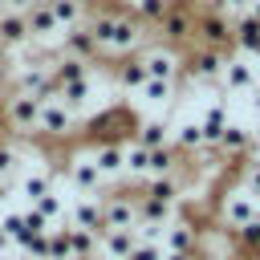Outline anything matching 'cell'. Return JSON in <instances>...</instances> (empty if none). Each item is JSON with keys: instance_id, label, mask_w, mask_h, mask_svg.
I'll return each mask as SVG.
<instances>
[{"instance_id": "obj_24", "label": "cell", "mask_w": 260, "mask_h": 260, "mask_svg": "<svg viewBox=\"0 0 260 260\" xmlns=\"http://www.w3.org/2000/svg\"><path fill=\"white\" fill-rule=\"evenodd\" d=\"M134 142L146 146V150H158V146L171 142V134H167L162 122H138V126H134Z\"/></svg>"}, {"instance_id": "obj_19", "label": "cell", "mask_w": 260, "mask_h": 260, "mask_svg": "<svg viewBox=\"0 0 260 260\" xmlns=\"http://www.w3.org/2000/svg\"><path fill=\"white\" fill-rule=\"evenodd\" d=\"M162 236H167V252H195L199 248V228L191 219H171Z\"/></svg>"}, {"instance_id": "obj_29", "label": "cell", "mask_w": 260, "mask_h": 260, "mask_svg": "<svg viewBox=\"0 0 260 260\" xmlns=\"http://www.w3.org/2000/svg\"><path fill=\"white\" fill-rule=\"evenodd\" d=\"M32 211H37V215H45L49 223H61V219H65V203H61V195H57V191H49V195L32 199Z\"/></svg>"}, {"instance_id": "obj_40", "label": "cell", "mask_w": 260, "mask_h": 260, "mask_svg": "<svg viewBox=\"0 0 260 260\" xmlns=\"http://www.w3.org/2000/svg\"><path fill=\"white\" fill-rule=\"evenodd\" d=\"M248 4L252 0H223V8H240V12H248Z\"/></svg>"}, {"instance_id": "obj_33", "label": "cell", "mask_w": 260, "mask_h": 260, "mask_svg": "<svg viewBox=\"0 0 260 260\" xmlns=\"http://www.w3.org/2000/svg\"><path fill=\"white\" fill-rule=\"evenodd\" d=\"M20 191H24L28 199H41V195L53 191V179H49V175H28V179H20Z\"/></svg>"}, {"instance_id": "obj_13", "label": "cell", "mask_w": 260, "mask_h": 260, "mask_svg": "<svg viewBox=\"0 0 260 260\" xmlns=\"http://www.w3.org/2000/svg\"><path fill=\"white\" fill-rule=\"evenodd\" d=\"M219 81H223V89H228V93H248V89L256 85V73H252V65H248L244 57H228V61H223Z\"/></svg>"}, {"instance_id": "obj_20", "label": "cell", "mask_w": 260, "mask_h": 260, "mask_svg": "<svg viewBox=\"0 0 260 260\" xmlns=\"http://www.w3.org/2000/svg\"><path fill=\"white\" fill-rule=\"evenodd\" d=\"M232 45L240 53H260V20L248 16V12H240L232 20Z\"/></svg>"}, {"instance_id": "obj_1", "label": "cell", "mask_w": 260, "mask_h": 260, "mask_svg": "<svg viewBox=\"0 0 260 260\" xmlns=\"http://www.w3.org/2000/svg\"><path fill=\"white\" fill-rule=\"evenodd\" d=\"M85 24H89V32H93L102 53H126V49H134L146 37V24L134 12H122V8H106V12H98Z\"/></svg>"}, {"instance_id": "obj_16", "label": "cell", "mask_w": 260, "mask_h": 260, "mask_svg": "<svg viewBox=\"0 0 260 260\" xmlns=\"http://www.w3.org/2000/svg\"><path fill=\"white\" fill-rule=\"evenodd\" d=\"M24 20H28V37H32V41H49L53 32H61V24H57L49 0H37V4L24 12Z\"/></svg>"}, {"instance_id": "obj_17", "label": "cell", "mask_w": 260, "mask_h": 260, "mask_svg": "<svg viewBox=\"0 0 260 260\" xmlns=\"http://www.w3.org/2000/svg\"><path fill=\"white\" fill-rule=\"evenodd\" d=\"M65 53H69V57H81V61H98V57H102V49H98L89 24H73V28H65Z\"/></svg>"}, {"instance_id": "obj_8", "label": "cell", "mask_w": 260, "mask_h": 260, "mask_svg": "<svg viewBox=\"0 0 260 260\" xmlns=\"http://www.w3.org/2000/svg\"><path fill=\"white\" fill-rule=\"evenodd\" d=\"M37 114H41V102L32 98V93H12L8 102H4V118H8V126L12 130H37Z\"/></svg>"}, {"instance_id": "obj_5", "label": "cell", "mask_w": 260, "mask_h": 260, "mask_svg": "<svg viewBox=\"0 0 260 260\" xmlns=\"http://www.w3.org/2000/svg\"><path fill=\"white\" fill-rule=\"evenodd\" d=\"M138 61H142L146 77H158V81H179L183 77V57L171 53V49H146Z\"/></svg>"}, {"instance_id": "obj_44", "label": "cell", "mask_w": 260, "mask_h": 260, "mask_svg": "<svg viewBox=\"0 0 260 260\" xmlns=\"http://www.w3.org/2000/svg\"><path fill=\"white\" fill-rule=\"evenodd\" d=\"M89 260H98V256H89Z\"/></svg>"}, {"instance_id": "obj_2", "label": "cell", "mask_w": 260, "mask_h": 260, "mask_svg": "<svg viewBox=\"0 0 260 260\" xmlns=\"http://www.w3.org/2000/svg\"><path fill=\"white\" fill-rule=\"evenodd\" d=\"M191 37H199V45L203 49H219V53H232V20L223 16V8H203V12H195V32Z\"/></svg>"}, {"instance_id": "obj_32", "label": "cell", "mask_w": 260, "mask_h": 260, "mask_svg": "<svg viewBox=\"0 0 260 260\" xmlns=\"http://www.w3.org/2000/svg\"><path fill=\"white\" fill-rule=\"evenodd\" d=\"M232 240H236L240 248H252V252H260V215H256V219H248L244 228H236V232H232Z\"/></svg>"}, {"instance_id": "obj_23", "label": "cell", "mask_w": 260, "mask_h": 260, "mask_svg": "<svg viewBox=\"0 0 260 260\" xmlns=\"http://www.w3.org/2000/svg\"><path fill=\"white\" fill-rule=\"evenodd\" d=\"M57 102H61L69 114H77V110L89 102V77H81V81H65L61 93H57Z\"/></svg>"}, {"instance_id": "obj_22", "label": "cell", "mask_w": 260, "mask_h": 260, "mask_svg": "<svg viewBox=\"0 0 260 260\" xmlns=\"http://www.w3.org/2000/svg\"><path fill=\"white\" fill-rule=\"evenodd\" d=\"M69 232V252H73V260H89V256H98V232H85V228H65Z\"/></svg>"}, {"instance_id": "obj_30", "label": "cell", "mask_w": 260, "mask_h": 260, "mask_svg": "<svg viewBox=\"0 0 260 260\" xmlns=\"http://www.w3.org/2000/svg\"><path fill=\"white\" fill-rule=\"evenodd\" d=\"M167 4H171V0H134V16H138L142 24H158L162 12H167Z\"/></svg>"}, {"instance_id": "obj_39", "label": "cell", "mask_w": 260, "mask_h": 260, "mask_svg": "<svg viewBox=\"0 0 260 260\" xmlns=\"http://www.w3.org/2000/svg\"><path fill=\"white\" fill-rule=\"evenodd\" d=\"M8 195H12V179H0V203H8Z\"/></svg>"}, {"instance_id": "obj_12", "label": "cell", "mask_w": 260, "mask_h": 260, "mask_svg": "<svg viewBox=\"0 0 260 260\" xmlns=\"http://www.w3.org/2000/svg\"><path fill=\"white\" fill-rule=\"evenodd\" d=\"M252 146H256V134L244 130V126H236V122H228L223 134H219V142H215V154H223V158H240V154H248Z\"/></svg>"}, {"instance_id": "obj_11", "label": "cell", "mask_w": 260, "mask_h": 260, "mask_svg": "<svg viewBox=\"0 0 260 260\" xmlns=\"http://www.w3.org/2000/svg\"><path fill=\"white\" fill-rule=\"evenodd\" d=\"M134 244H138L134 232H126V228H106V232L98 236V256H102V260H126Z\"/></svg>"}, {"instance_id": "obj_27", "label": "cell", "mask_w": 260, "mask_h": 260, "mask_svg": "<svg viewBox=\"0 0 260 260\" xmlns=\"http://www.w3.org/2000/svg\"><path fill=\"white\" fill-rule=\"evenodd\" d=\"M85 69H89V61H81V57H57V65H53V77L65 85V81H81L85 77Z\"/></svg>"}, {"instance_id": "obj_38", "label": "cell", "mask_w": 260, "mask_h": 260, "mask_svg": "<svg viewBox=\"0 0 260 260\" xmlns=\"http://www.w3.org/2000/svg\"><path fill=\"white\" fill-rule=\"evenodd\" d=\"M4 4H8V8H12V12H28V8H32V4H37V0H4Z\"/></svg>"}, {"instance_id": "obj_41", "label": "cell", "mask_w": 260, "mask_h": 260, "mask_svg": "<svg viewBox=\"0 0 260 260\" xmlns=\"http://www.w3.org/2000/svg\"><path fill=\"white\" fill-rule=\"evenodd\" d=\"M8 248H12V240H8V236H4V228H0V256H4Z\"/></svg>"}, {"instance_id": "obj_34", "label": "cell", "mask_w": 260, "mask_h": 260, "mask_svg": "<svg viewBox=\"0 0 260 260\" xmlns=\"http://www.w3.org/2000/svg\"><path fill=\"white\" fill-rule=\"evenodd\" d=\"M162 252H167L162 244H154V240H138V244L130 248L126 260H162Z\"/></svg>"}, {"instance_id": "obj_25", "label": "cell", "mask_w": 260, "mask_h": 260, "mask_svg": "<svg viewBox=\"0 0 260 260\" xmlns=\"http://www.w3.org/2000/svg\"><path fill=\"white\" fill-rule=\"evenodd\" d=\"M114 77H118V85H122V89H134V93H138V89H142V81H146V69H142V61H138V57H126V61L114 69Z\"/></svg>"}, {"instance_id": "obj_6", "label": "cell", "mask_w": 260, "mask_h": 260, "mask_svg": "<svg viewBox=\"0 0 260 260\" xmlns=\"http://www.w3.org/2000/svg\"><path fill=\"white\" fill-rule=\"evenodd\" d=\"M37 134H45V138H69V134H73V114H69L61 102H41Z\"/></svg>"}, {"instance_id": "obj_15", "label": "cell", "mask_w": 260, "mask_h": 260, "mask_svg": "<svg viewBox=\"0 0 260 260\" xmlns=\"http://www.w3.org/2000/svg\"><path fill=\"white\" fill-rule=\"evenodd\" d=\"M32 37H28V20H24V12H0V49H20V45H28Z\"/></svg>"}, {"instance_id": "obj_28", "label": "cell", "mask_w": 260, "mask_h": 260, "mask_svg": "<svg viewBox=\"0 0 260 260\" xmlns=\"http://www.w3.org/2000/svg\"><path fill=\"white\" fill-rule=\"evenodd\" d=\"M171 146L183 154V150H199L203 146V134H199V122H183L179 130H175V138H171Z\"/></svg>"}, {"instance_id": "obj_26", "label": "cell", "mask_w": 260, "mask_h": 260, "mask_svg": "<svg viewBox=\"0 0 260 260\" xmlns=\"http://www.w3.org/2000/svg\"><path fill=\"white\" fill-rule=\"evenodd\" d=\"M49 8H53V16H57L61 28H73L85 16V0H49Z\"/></svg>"}, {"instance_id": "obj_18", "label": "cell", "mask_w": 260, "mask_h": 260, "mask_svg": "<svg viewBox=\"0 0 260 260\" xmlns=\"http://www.w3.org/2000/svg\"><path fill=\"white\" fill-rule=\"evenodd\" d=\"M69 223L73 228H85V232H106V223H102V199H93V195H81L77 203H73V211H69Z\"/></svg>"}, {"instance_id": "obj_31", "label": "cell", "mask_w": 260, "mask_h": 260, "mask_svg": "<svg viewBox=\"0 0 260 260\" xmlns=\"http://www.w3.org/2000/svg\"><path fill=\"white\" fill-rule=\"evenodd\" d=\"M138 93H142L146 102H171V93H175V81H158V77H146Z\"/></svg>"}, {"instance_id": "obj_37", "label": "cell", "mask_w": 260, "mask_h": 260, "mask_svg": "<svg viewBox=\"0 0 260 260\" xmlns=\"http://www.w3.org/2000/svg\"><path fill=\"white\" fill-rule=\"evenodd\" d=\"M8 77H12V53L0 49V81H8Z\"/></svg>"}, {"instance_id": "obj_10", "label": "cell", "mask_w": 260, "mask_h": 260, "mask_svg": "<svg viewBox=\"0 0 260 260\" xmlns=\"http://www.w3.org/2000/svg\"><path fill=\"white\" fill-rule=\"evenodd\" d=\"M69 179H73V187L81 191V195H93V199H102L106 195V179H102V171H98V162L93 158H73L69 162Z\"/></svg>"}, {"instance_id": "obj_9", "label": "cell", "mask_w": 260, "mask_h": 260, "mask_svg": "<svg viewBox=\"0 0 260 260\" xmlns=\"http://www.w3.org/2000/svg\"><path fill=\"white\" fill-rule=\"evenodd\" d=\"M158 28H162V37L167 41H187L191 32H195V8H187V4H167V12H162V20H158Z\"/></svg>"}, {"instance_id": "obj_7", "label": "cell", "mask_w": 260, "mask_h": 260, "mask_svg": "<svg viewBox=\"0 0 260 260\" xmlns=\"http://www.w3.org/2000/svg\"><path fill=\"white\" fill-rule=\"evenodd\" d=\"M260 211H256V203H252V195L248 191H228L223 195V203H219V219H223V228L228 232H236V228H244L248 219H256Z\"/></svg>"}, {"instance_id": "obj_3", "label": "cell", "mask_w": 260, "mask_h": 260, "mask_svg": "<svg viewBox=\"0 0 260 260\" xmlns=\"http://www.w3.org/2000/svg\"><path fill=\"white\" fill-rule=\"evenodd\" d=\"M102 223L106 228H126V232H134V223H138V199L134 195H102Z\"/></svg>"}, {"instance_id": "obj_35", "label": "cell", "mask_w": 260, "mask_h": 260, "mask_svg": "<svg viewBox=\"0 0 260 260\" xmlns=\"http://www.w3.org/2000/svg\"><path fill=\"white\" fill-rule=\"evenodd\" d=\"M20 167V154H16V146H8V142H0V179H12V171Z\"/></svg>"}, {"instance_id": "obj_42", "label": "cell", "mask_w": 260, "mask_h": 260, "mask_svg": "<svg viewBox=\"0 0 260 260\" xmlns=\"http://www.w3.org/2000/svg\"><path fill=\"white\" fill-rule=\"evenodd\" d=\"M248 16H256V20H260V0H252V4H248Z\"/></svg>"}, {"instance_id": "obj_36", "label": "cell", "mask_w": 260, "mask_h": 260, "mask_svg": "<svg viewBox=\"0 0 260 260\" xmlns=\"http://www.w3.org/2000/svg\"><path fill=\"white\" fill-rule=\"evenodd\" d=\"M244 191H248V195H260V158H252V162L244 167Z\"/></svg>"}, {"instance_id": "obj_4", "label": "cell", "mask_w": 260, "mask_h": 260, "mask_svg": "<svg viewBox=\"0 0 260 260\" xmlns=\"http://www.w3.org/2000/svg\"><path fill=\"white\" fill-rule=\"evenodd\" d=\"M223 61H228V53H219V49H203V45H199L191 57H183V73L195 77V81H219Z\"/></svg>"}, {"instance_id": "obj_21", "label": "cell", "mask_w": 260, "mask_h": 260, "mask_svg": "<svg viewBox=\"0 0 260 260\" xmlns=\"http://www.w3.org/2000/svg\"><path fill=\"white\" fill-rule=\"evenodd\" d=\"M223 126H228V106H223V102L207 106V110H203V118H199V134H203V146H211V150H215V142H219Z\"/></svg>"}, {"instance_id": "obj_43", "label": "cell", "mask_w": 260, "mask_h": 260, "mask_svg": "<svg viewBox=\"0 0 260 260\" xmlns=\"http://www.w3.org/2000/svg\"><path fill=\"white\" fill-rule=\"evenodd\" d=\"M4 8H8V4H4V0H0V12H4Z\"/></svg>"}, {"instance_id": "obj_14", "label": "cell", "mask_w": 260, "mask_h": 260, "mask_svg": "<svg viewBox=\"0 0 260 260\" xmlns=\"http://www.w3.org/2000/svg\"><path fill=\"white\" fill-rule=\"evenodd\" d=\"M93 162H98V171H102L106 183H110V179H122V175H126V146H122V142H102V146L93 150Z\"/></svg>"}]
</instances>
